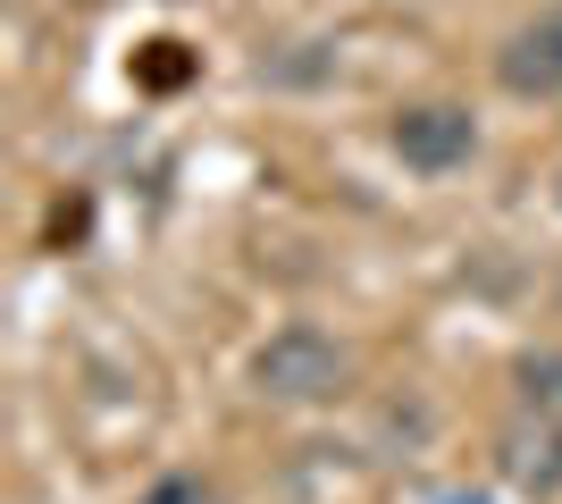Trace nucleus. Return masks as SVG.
Instances as JSON below:
<instances>
[{
    "mask_svg": "<svg viewBox=\"0 0 562 504\" xmlns=\"http://www.w3.org/2000/svg\"><path fill=\"white\" fill-rule=\"evenodd\" d=\"M345 387H352V354L336 345L328 328H311V320L278 328V336L252 354V395H260V404L311 412V404H336Z\"/></svg>",
    "mask_w": 562,
    "mask_h": 504,
    "instance_id": "nucleus-1",
    "label": "nucleus"
},
{
    "mask_svg": "<svg viewBox=\"0 0 562 504\" xmlns=\"http://www.w3.org/2000/svg\"><path fill=\"white\" fill-rule=\"evenodd\" d=\"M386 144H395L403 168H420V177H453V168L479 160V119L453 110V101H412V110H395Z\"/></svg>",
    "mask_w": 562,
    "mask_h": 504,
    "instance_id": "nucleus-2",
    "label": "nucleus"
},
{
    "mask_svg": "<svg viewBox=\"0 0 562 504\" xmlns=\"http://www.w3.org/2000/svg\"><path fill=\"white\" fill-rule=\"evenodd\" d=\"M495 76H504V93H520V101H554V93H562V0L504 34Z\"/></svg>",
    "mask_w": 562,
    "mask_h": 504,
    "instance_id": "nucleus-3",
    "label": "nucleus"
},
{
    "mask_svg": "<svg viewBox=\"0 0 562 504\" xmlns=\"http://www.w3.org/2000/svg\"><path fill=\"white\" fill-rule=\"evenodd\" d=\"M495 471H504L520 496H554L562 488V421H546V412L504 421V429H495Z\"/></svg>",
    "mask_w": 562,
    "mask_h": 504,
    "instance_id": "nucleus-4",
    "label": "nucleus"
},
{
    "mask_svg": "<svg viewBox=\"0 0 562 504\" xmlns=\"http://www.w3.org/2000/svg\"><path fill=\"white\" fill-rule=\"evenodd\" d=\"M193 68H202V51L177 43V34H160V43H143V51H135V85H151V93H177Z\"/></svg>",
    "mask_w": 562,
    "mask_h": 504,
    "instance_id": "nucleus-5",
    "label": "nucleus"
},
{
    "mask_svg": "<svg viewBox=\"0 0 562 504\" xmlns=\"http://www.w3.org/2000/svg\"><path fill=\"white\" fill-rule=\"evenodd\" d=\"M520 404L546 412V421H562V354H520Z\"/></svg>",
    "mask_w": 562,
    "mask_h": 504,
    "instance_id": "nucleus-6",
    "label": "nucleus"
},
{
    "mask_svg": "<svg viewBox=\"0 0 562 504\" xmlns=\"http://www.w3.org/2000/svg\"><path fill=\"white\" fill-rule=\"evenodd\" d=\"M143 504H218V488L202 480V471H168V480L143 488Z\"/></svg>",
    "mask_w": 562,
    "mask_h": 504,
    "instance_id": "nucleus-7",
    "label": "nucleus"
},
{
    "mask_svg": "<svg viewBox=\"0 0 562 504\" xmlns=\"http://www.w3.org/2000/svg\"><path fill=\"white\" fill-rule=\"evenodd\" d=\"M437 504H495V496H487V488H446Z\"/></svg>",
    "mask_w": 562,
    "mask_h": 504,
    "instance_id": "nucleus-8",
    "label": "nucleus"
},
{
    "mask_svg": "<svg viewBox=\"0 0 562 504\" xmlns=\"http://www.w3.org/2000/svg\"><path fill=\"white\" fill-rule=\"evenodd\" d=\"M554 202H562V168H554Z\"/></svg>",
    "mask_w": 562,
    "mask_h": 504,
    "instance_id": "nucleus-9",
    "label": "nucleus"
}]
</instances>
